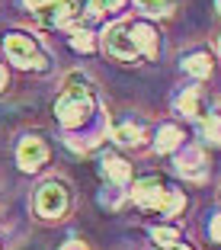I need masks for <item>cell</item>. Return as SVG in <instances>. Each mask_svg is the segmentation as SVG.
Listing matches in <instances>:
<instances>
[{"label":"cell","mask_w":221,"mask_h":250,"mask_svg":"<svg viewBox=\"0 0 221 250\" xmlns=\"http://www.w3.org/2000/svg\"><path fill=\"white\" fill-rule=\"evenodd\" d=\"M100 170H103V177H106V183H116V186H125L128 180H132V167H128L122 157H112V154H106L103 161H100Z\"/></svg>","instance_id":"9"},{"label":"cell","mask_w":221,"mask_h":250,"mask_svg":"<svg viewBox=\"0 0 221 250\" xmlns=\"http://www.w3.org/2000/svg\"><path fill=\"white\" fill-rule=\"evenodd\" d=\"M103 48L119 61H154L161 52V39H157V29L144 22H112L103 32Z\"/></svg>","instance_id":"1"},{"label":"cell","mask_w":221,"mask_h":250,"mask_svg":"<svg viewBox=\"0 0 221 250\" xmlns=\"http://www.w3.org/2000/svg\"><path fill=\"white\" fill-rule=\"evenodd\" d=\"M132 199L138 202L144 212H157L161 208V199H163V180L161 177H144L135 183Z\"/></svg>","instance_id":"8"},{"label":"cell","mask_w":221,"mask_h":250,"mask_svg":"<svg viewBox=\"0 0 221 250\" xmlns=\"http://www.w3.org/2000/svg\"><path fill=\"white\" fill-rule=\"evenodd\" d=\"M202 138H208V145H218V116L215 112L202 122Z\"/></svg>","instance_id":"19"},{"label":"cell","mask_w":221,"mask_h":250,"mask_svg":"<svg viewBox=\"0 0 221 250\" xmlns=\"http://www.w3.org/2000/svg\"><path fill=\"white\" fill-rule=\"evenodd\" d=\"M180 145H183V132H180L177 125H163L161 132L154 135V147L161 151V154H170V151H177Z\"/></svg>","instance_id":"11"},{"label":"cell","mask_w":221,"mask_h":250,"mask_svg":"<svg viewBox=\"0 0 221 250\" xmlns=\"http://www.w3.org/2000/svg\"><path fill=\"white\" fill-rule=\"evenodd\" d=\"M48 161V147H45L42 138H36V135H29V138H22L20 145H16V164H20V170H26V173H36L42 164Z\"/></svg>","instance_id":"7"},{"label":"cell","mask_w":221,"mask_h":250,"mask_svg":"<svg viewBox=\"0 0 221 250\" xmlns=\"http://www.w3.org/2000/svg\"><path fill=\"white\" fill-rule=\"evenodd\" d=\"M3 52H7V58L13 61L16 67H22V71H42V67H48V58L42 55L39 42L29 39L26 32H10V36L3 39Z\"/></svg>","instance_id":"4"},{"label":"cell","mask_w":221,"mask_h":250,"mask_svg":"<svg viewBox=\"0 0 221 250\" xmlns=\"http://www.w3.org/2000/svg\"><path fill=\"white\" fill-rule=\"evenodd\" d=\"M183 71L189 77H208L212 74V55L208 52H192L183 58Z\"/></svg>","instance_id":"10"},{"label":"cell","mask_w":221,"mask_h":250,"mask_svg":"<svg viewBox=\"0 0 221 250\" xmlns=\"http://www.w3.org/2000/svg\"><path fill=\"white\" fill-rule=\"evenodd\" d=\"M112 138H116L119 145H125V147H135V145H141L144 132H141L138 122H119L116 128H112Z\"/></svg>","instance_id":"12"},{"label":"cell","mask_w":221,"mask_h":250,"mask_svg":"<svg viewBox=\"0 0 221 250\" xmlns=\"http://www.w3.org/2000/svg\"><path fill=\"white\" fill-rule=\"evenodd\" d=\"M177 170L183 173L189 183H205L208 180V157L202 154V147H183L177 157Z\"/></svg>","instance_id":"6"},{"label":"cell","mask_w":221,"mask_h":250,"mask_svg":"<svg viewBox=\"0 0 221 250\" xmlns=\"http://www.w3.org/2000/svg\"><path fill=\"white\" fill-rule=\"evenodd\" d=\"M183 208H186L183 192H180V189H163V199H161V208H157V212H163V215H180Z\"/></svg>","instance_id":"13"},{"label":"cell","mask_w":221,"mask_h":250,"mask_svg":"<svg viewBox=\"0 0 221 250\" xmlns=\"http://www.w3.org/2000/svg\"><path fill=\"white\" fill-rule=\"evenodd\" d=\"M22 7L32 10L45 26H64L74 32V20L80 13L77 0H22Z\"/></svg>","instance_id":"5"},{"label":"cell","mask_w":221,"mask_h":250,"mask_svg":"<svg viewBox=\"0 0 221 250\" xmlns=\"http://www.w3.org/2000/svg\"><path fill=\"white\" fill-rule=\"evenodd\" d=\"M125 7V0H90V16H106Z\"/></svg>","instance_id":"18"},{"label":"cell","mask_w":221,"mask_h":250,"mask_svg":"<svg viewBox=\"0 0 221 250\" xmlns=\"http://www.w3.org/2000/svg\"><path fill=\"white\" fill-rule=\"evenodd\" d=\"M71 45H74V48H80V52H93V36H90L87 29H80V32H74V36H71Z\"/></svg>","instance_id":"20"},{"label":"cell","mask_w":221,"mask_h":250,"mask_svg":"<svg viewBox=\"0 0 221 250\" xmlns=\"http://www.w3.org/2000/svg\"><path fill=\"white\" fill-rule=\"evenodd\" d=\"M71 212V189L64 180H45L36 189V215L45 221H58Z\"/></svg>","instance_id":"3"},{"label":"cell","mask_w":221,"mask_h":250,"mask_svg":"<svg viewBox=\"0 0 221 250\" xmlns=\"http://www.w3.org/2000/svg\"><path fill=\"white\" fill-rule=\"evenodd\" d=\"M173 3L177 0H138V10L147 16H167L173 13Z\"/></svg>","instance_id":"17"},{"label":"cell","mask_w":221,"mask_h":250,"mask_svg":"<svg viewBox=\"0 0 221 250\" xmlns=\"http://www.w3.org/2000/svg\"><path fill=\"white\" fill-rule=\"evenodd\" d=\"M7 87V71H3V64H0V90Z\"/></svg>","instance_id":"22"},{"label":"cell","mask_w":221,"mask_h":250,"mask_svg":"<svg viewBox=\"0 0 221 250\" xmlns=\"http://www.w3.org/2000/svg\"><path fill=\"white\" fill-rule=\"evenodd\" d=\"M90 112H93V93H90V87L83 83L80 74H71L64 93H61L58 103H55V116H58V122L64 125V128H74V125L87 122Z\"/></svg>","instance_id":"2"},{"label":"cell","mask_w":221,"mask_h":250,"mask_svg":"<svg viewBox=\"0 0 221 250\" xmlns=\"http://www.w3.org/2000/svg\"><path fill=\"white\" fill-rule=\"evenodd\" d=\"M196 109H199V87H189V90H183V93L177 96V112L196 116Z\"/></svg>","instance_id":"16"},{"label":"cell","mask_w":221,"mask_h":250,"mask_svg":"<svg viewBox=\"0 0 221 250\" xmlns=\"http://www.w3.org/2000/svg\"><path fill=\"white\" fill-rule=\"evenodd\" d=\"M151 241L154 244H161V247H186V241L180 237V231H173V228H154L151 231Z\"/></svg>","instance_id":"15"},{"label":"cell","mask_w":221,"mask_h":250,"mask_svg":"<svg viewBox=\"0 0 221 250\" xmlns=\"http://www.w3.org/2000/svg\"><path fill=\"white\" fill-rule=\"evenodd\" d=\"M100 138H103L100 132H93V135H80V138H77L74 132H67V135H64L67 147H71V151H80V154H87V151H93V147L100 145Z\"/></svg>","instance_id":"14"},{"label":"cell","mask_w":221,"mask_h":250,"mask_svg":"<svg viewBox=\"0 0 221 250\" xmlns=\"http://www.w3.org/2000/svg\"><path fill=\"white\" fill-rule=\"evenodd\" d=\"M218 228H221V218L215 215V218H212V241H218Z\"/></svg>","instance_id":"21"}]
</instances>
